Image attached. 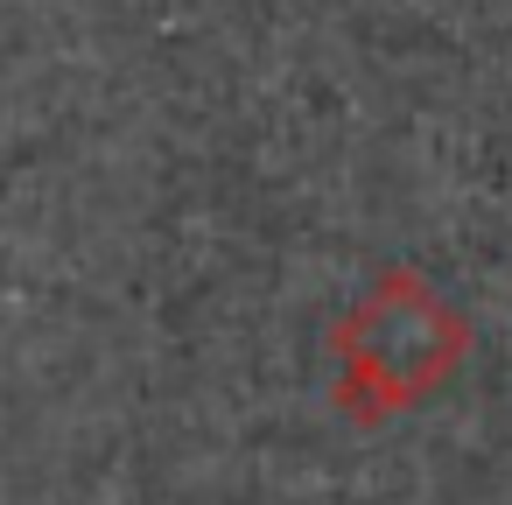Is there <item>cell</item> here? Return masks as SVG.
<instances>
[{"instance_id": "obj_1", "label": "cell", "mask_w": 512, "mask_h": 505, "mask_svg": "<svg viewBox=\"0 0 512 505\" xmlns=\"http://www.w3.org/2000/svg\"><path fill=\"white\" fill-rule=\"evenodd\" d=\"M470 351V323L421 281L386 274L344 323H337V400L358 421H386L428 400Z\"/></svg>"}]
</instances>
